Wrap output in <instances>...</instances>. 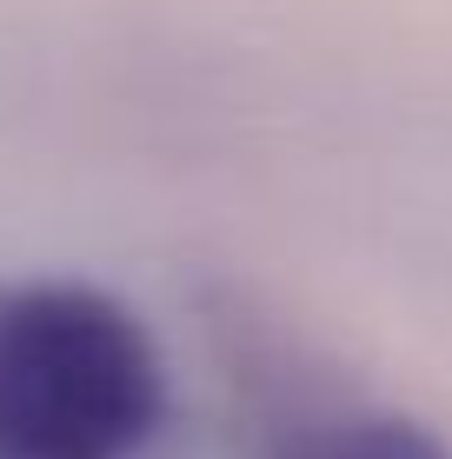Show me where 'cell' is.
Returning a JSON list of instances; mask_svg holds the SVG:
<instances>
[{"mask_svg":"<svg viewBox=\"0 0 452 459\" xmlns=\"http://www.w3.org/2000/svg\"><path fill=\"white\" fill-rule=\"evenodd\" d=\"M160 406V353L114 293H0V459H133Z\"/></svg>","mask_w":452,"mask_h":459,"instance_id":"obj_1","label":"cell"},{"mask_svg":"<svg viewBox=\"0 0 452 459\" xmlns=\"http://www.w3.org/2000/svg\"><path fill=\"white\" fill-rule=\"evenodd\" d=\"M273 459H452L439 433L399 413H313L273 439Z\"/></svg>","mask_w":452,"mask_h":459,"instance_id":"obj_2","label":"cell"}]
</instances>
